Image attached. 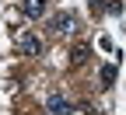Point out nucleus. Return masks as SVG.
I'll return each mask as SVG.
<instances>
[{
  "instance_id": "obj_6",
  "label": "nucleus",
  "mask_w": 126,
  "mask_h": 115,
  "mask_svg": "<svg viewBox=\"0 0 126 115\" xmlns=\"http://www.w3.org/2000/svg\"><path fill=\"white\" fill-rule=\"evenodd\" d=\"M116 80V66H102V84H112Z\"/></svg>"
},
{
  "instance_id": "obj_1",
  "label": "nucleus",
  "mask_w": 126,
  "mask_h": 115,
  "mask_svg": "<svg viewBox=\"0 0 126 115\" xmlns=\"http://www.w3.org/2000/svg\"><path fill=\"white\" fill-rule=\"evenodd\" d=\"M18 49H21L25 56H39V52H42V38H39V35H32V31H28V35H21Z\"/></svg>"
},
{
  "instance_id": "obj_3",
  "label": "nucleus",
  "mask_w": 126,
  "mask_h": 115,
  "mask_svg": "<svg viewBox=\"0 0 126 115\" xmlns=\"http://www.w3.org/2000/svg\"><path fill=\"white\" fill-rule=\"evenodd\" d=\"M49 112H53V115H70V101L60 98V94H53V98H49Z\"/></svg>"
},
{
  "instance_id": "obj_2",
  "label": "nucleus",
  "mask_w": 126,
  "mask_h": 115,
  "mask_svg": "<svg viewBox=\"0 0 126 115\" xmlns=\"http://www.w3.org/2000/svg\"><path fill=\"white\" fill-rule=\"evenodd\" d=\"M49 25H53V31H56V35H70V31H74V14H67V11H63V14H56Z\"/></svg>"
},
{
  "instance_id": "obj_4",
  "label": "nucleus",
  "mask_w": 126,
  "mask_h": 115,
  "mask_svg": "<svg viewBox=\"0 0 126 115\" xmlns=\"http://www.w3.org/2000/svg\"><path fill=\"white\" fill-rule=\"evenodd\" d=\"M21 11L28 14V18H42V11H46V0H25Z\"/></svg>"
},
{
  "instance_id": "obj_5",
  "label": "nucleus",
  "mask_w": 126,
  "mask_h": 115,
  "mask_svg": "<svg viewBox=\"0 0 126 115\" xmlns=\"http://www.w3.org/2000/svg\"><path fill=\"white\" fill-rule=\"evenodd\" d=\"M88 56H91V49H88V45H74L70 63H74V66H81V63H88Z\"/></svg>"
}]
</instances>
